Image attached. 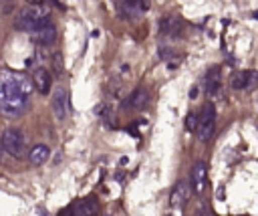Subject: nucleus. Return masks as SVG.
<instances>
[{"label": "nucleus", "instance_id": "nucleus-9", "mask_svg": "<svg viewBox=\"0 0 258 216\" xmlns=\"http://www.w3.org/2000/svg\"><path fill=\"white\" fill-rule=\"evenodd\" d=\"M183 32V22L177 16H163L159 20V34L165 38H177Z\"/></svg>", "mask_w": 258, "mask_h": 216}, {"label": "nucleus", "instance_id": "nucleus-20", "mask_svg": "<svg viewBox=\"0 0 258 216\" xmlns=\"http://www.w3.org/2000/svg\"><path fill=\"white\" fill-rule=\"evenodd\" d=\"M28 4H32V6H40V4H48V0H26Z\"/></svg>", "mask_w": 258, "mask_h": 216}, {"label": "nucleus", "instance_id": "nucleus-16", "mask_svg": "<svg viewBox=\"0 0 258 216\" xmlns=\"http://www.w3.org/2000/svg\"><path fill=\"white\" fill-rule=\"evenodd\" d=\"M12 75H14V83H16V87L20 89V93L26 95V97H30V93L34 91L32 79H30L26 73H20V71H12Z\"/></svg>", "mask_w": 258, "mask_h": 216}, {"label": "nucleus", "instance_id": "nucleus-15", "mask_svg": "<svg viewBox=\"0 0 258 216\" xmlns=\"http://www.w3.org/2000/svg\"><path fill=\"white\" fill-rule=\"evenodd\" d=\"M48 155H50V149H48L44 143H38V145H34V147L28 151V161H30L32 166H42V164L48 159Z\"/></svg>", "mask_w": 258, "mask_h": 216}, {"label": "nucleus", "instance_id": "nucleus-11", "mask_svg": "<svg viewBox=\"0 0 258 216\" xmlns=\"http://www.w3.org/2000/svg\"><path fill=\"white\" fill-rule=\"evenodd\" d=\"M32 85H34V89H38L42 95H46L48 91H50V73H48V69H44V67H36L34 71H32Z\"/></svg>", "mask_w": 258, "mask_h": 216}, {"label": "nucleus", "instance_id": "nucleus-12", "mask_svg": "<svg viewBox=\"0 0 258 216\" xmlns=\"http://www.w3.org/2000/svg\"><path fill=\"white\" fill-rule=\"evenodd\" d=\"M187 198H189V188H187V184L185 182H177L175 184V188L171 190V196H169V204L173 206V208H181L185 202H187Z\"/></svg>", "mask_w": 258, "mask_h": 216}, {"label": "nucleus", "instance_id": "nucleus-8", "mask_svg": "<svg viewBox=\"0 0 258 216\" xmlns=\"http://www.w3.org/2000/svg\"><path fill=\"white\" fill-rule=\"evenodd\" d=\"M52 111L58 121H64L69 117V93L64 87H56L52 93Z\"/></svg>", "mask_w": 258, "mask_h": 216}, {"label": "nucleus", "instance_id": "nucleus-5", "mask_svg": "<svg viewBox=\"0 0 258 216\" xmlns=\"http://www.w3.org/2000/svg\"><path fill=\"white\" fill-rule=\"evenodd\" d=\"M97 200L95 198H81L77 202H73L67 210L60 212V216H93L97 214Z\"/></svg>", "mask_w": 258, "mask_h": 216}, {"label": "nucleus", "instance_id": "nucleus-6", "mask_svg": "<svg viewBox=\"0 0 258 216\" xmlns=\"http://www.w3.org/2000/svg\"><path fill=\"white\" fill-rule=\"evenodd\" d=\"M28 34H30V38H32L36 44H42V46H48V44H52V42L56 40V36H58V32H56V26H54L50 20H48V22H44L42 26H38V28L30 30Z\"/></svg>", "mask_w": 258, "mask_h": 216}, {"label": "nucleus", "instance_id": "nucleus-1", "mask_svg": "<svg viewBox=\"0 0 258 216\" xmlns=\"http://www.w3.org/2000/svg\"><path fill=\"white\" fill-rule=\"evenodd\" d=\"M28 97L20 93L14 83V75L10 69H0V113L6 117H18L26 111Z\"/></svg>", "mask_w": 258, "mask_h": 216}, {"label": "nucleus", "instance_id": "nucleus-14", "mask_svg": "<svg viewBox=\"0 0 258 216\" xmlns=\"http://www.w3.org/2000/svg\"><path fill=\"white\" fill-rule=\"evenodd\" d=\"M206 89L210 95H220L222 93V75L218 67H212L206 75Z\"/></svg>", "mask_w": 258, "mask_h": 216}, {"label": "nucleus", "instance_id": "nucleus-13", "mask_svg": "<svg viewBox=\"0 0 258 216\" xmlns=\"http://www.w3.org/2000/svg\"><path fill=\"white\" fill-rule=\"evenodd\" d=\"M149 103V93H147V89L145 87H137L131 95H129V99H127V107H131V109H145V105Z\"/></svg>", "mask_w": 258, "mask_h": 216}, {"label": "nucleus", "instance_id": "nucleus-10", "mask_svg": "<svg viewBox=\"0 0 258 216\" xmlns=\"http://www.w3.org/2000/svg\"><path fill=\"white\" fill-rule=\"evenodd\" d=\"M206 184H208V168H206L204 161H198L191 168V188H194V194H202L206 190Z\"/></svg>", "mask_w": 258, "mask_h": 216}, {"label": "nucleus", "instance_id": "nucleus-4", "mask_svg": "<svg viewBox=\"0 0 258 216\" xmlns=\"http://www.w3.org/2000/svg\"><path fill=\"white\" fill-rule=\"evenodd\" d=\"M2 149H6L12 157H22L26 153V139L18 129H6L2 135Z\"/></svg>", "mask_w": 258, "mask_h": 216}, {"label": "nucleus", "instance_id": "nucleus-2", "mask_svg": "<svg viewBox=\"0 0 258 216\" xmlns=\"http://www.w3.org/2000/svg\"><path fill=\"white\" fill-rule=\"evenodd\" d=\"M48 18H50V6H48V4H40V6L28 4L26 8H22V10L18 12V16H16V20H14V26H16L18 30L30 32V30L42 26L44 22H48Z\"/></svg>", "mask_w": 258, "mask_h": 216}, {"label": "nucleus", "instance_id": "nucleus-23", "mask_svg": "<svg viewBox=\"0 0 258 216\" xmlns=\"http://www.w3.org/2000/svg\"><path fill=\"white\" fill-rule=\"evenodd\" d=\"M0 151H2V149H0Z\"/></svg>", "mask_w": 258, "mask_h": 216}, {"label": "nucleus", "instance_id": "nucleus-19", "mask_svg": "<svg viewBox=\"0 0 258 216\" xmlns=\"http://www.w3.org/2000/svg\"><path fill=\"white\" fill-rule=\"evenodd\" d=\"M0 8H2L4 14H10L14 10V0H2L0 2Z\"/></svg>", "mask_w": 258, "mask_h": 216}, {"label": "nucleus", "instance_id": "nucleus-18", "mask_svg": "<svg viewBox=\"0 0 258 216\" xmlns=\"http://www.w3.org/2000/svg\"><path fill=\"white\" fill-rule=\"evenodd\" d=\"M185 129H187V131H196V129H198V115H196V113H189V115L185 117Z\"/></svg>", "mask_w": 258, "mask_h": 216}, {"label": "nucleus", "instance_id": "nucleus-17", "mask_svg": "<svg viewBox=\"0 0 258 216\" xmlns=\"http://www.w3.org/2000/svg\"><path fill=\"white\" fill-rule=\"evenodd\" d=\"M50 63H52V71H54V75H56V77H62V73H64L62 55H60V52H54L52 59H50Z\"/></svg>", "mask_w": 258, "mask_h": 216}, {"label": "nucleus", "instance_id": "nucleus-21", "mask_svg": "<svg viewBox=\"0 0 258 216\" xmlns=\"http://www.w3.org/2000/svg\"><path fill=\"white\" fill-rule=\"evenodd\" d=\"M196 216H208V214H206V212H198Z\"/></svg>", "mask_w": 258, "mask_h": 216}, {"label": "nucleus", "instance_id": "nucleus-3", "mask_svg": "<svg viewBox=\"0 0 258 216\" xmlns=\"http://www.w3.org/2000/svg\"><path fill=\"white\" fill-rule=\"evenodd\" d=\"M214 125H216V109L212 103H206L202 107V113L198 115V135L202 141H210L214 135Z\"/></svg>", "mask_w": 258, "mask_h": 216}, {"label": "nucleus", "instance_id": "nucleus-22", "mask_svg": "<svg viewBox=\"0 0 258 216\" xmlns=\"http://www.w3.org/2000/svg\"><path fill=\"white\" fill-rule=\"evenodd\" d=\"M0 2H2V0H0Z\"/></svg>", "mask_w": 258, "mask_h": 216}, {"label": "nucleus", "instance_id": "nucleus-7", "mask_svg": "<svg viewBox=\"0 0 258 216\" xmlns=\"http://www.w3.org/2000/svg\"><path fill=\"white\" fill-rule=\"evenodd\" d=\"M256 79H258L256 71H236L230 77V87L236 91H250V89H254Z\"/></svg>", "mask_w": 258, "mask_h": 216}]
</instances>
